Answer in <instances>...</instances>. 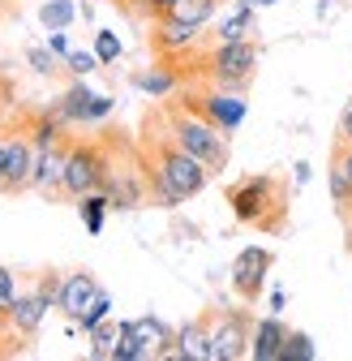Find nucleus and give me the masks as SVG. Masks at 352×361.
<instances>
[{"mask_svg":"<svg viewBox=\"0 0 352 361\" xmlns=\"http://www.w3.org/2000/svg\"><path fill=\"white\" fill-rule=\"evenodd\" d=\"M146 172H151V194L163 202V207H181L185 198H198L206 190V180L215 176L198 155H189L181 142L163 133V138H151L146 142Z\"/></svg>","mask_w":352,"mask_h":361,"instance_id":"obj_1","label":"nucleus"},{"mask_svg":"<svg viewBox=\"0 0 352 361\" xmlns=\"http://www.w3.org/2000/svg\"><path fill=\"white\" fill-rule=\"evenodd\" d=\"M168 133L189 155H198L210 172H224L228 168V133L219 129L215 121H206L189 99H185V108H168Z\"/></svg>","mask_w":352,"mask_h":361,"instance_id":"obj_2","label":"nucleus"},{"mask_svg":"<svg viewBox=\"0 0 352 361\" xmlns=\"http://www.w3.org/2000/svg\"><path fill=\"white\" fill-rule=\"evenodd\" d=\"M228 207L237 224H253V228L275 233L284 224V185L275 176H245L228 190Z\"/></svg>","mask_w":352,"mask_h":361,"instance_id":"obj_3","label":"nucleus"},{"mask_svg":"<svg viewBox=\"0 0 352 361\" xmlns=\"http://www.w3.org/2000/svg\"><path fill=\"white\" fill-rule=\"evenodd\" d=\"M112 172V155L103 142H73L65 155V176H61V194L82 198L91 190H103V180Z\"/></svg>","mask_w":352,"mask_h":361,"instance_id":"obj_4","label":"nucleus"},{"mask_svg":"<svg viewBox=\"0 0 352 361\" xmlns=\"http://www.w3.org/2000/svg\"><path fill=\"white\" fill-rule=\"evenodd\" d=\"M215 86H228V90H245L253 82L258 69V43L253 39H237V43H215V52L206 61Z\"/></svg>","mask_w":352,"mask_h":361,"instance_id":"obj_5","label":"nucleus"},{"mask_svg":"<svg viewBox=\"0 0 352 361\" xmlns=\"http://www.w3.org/2000/svg\"><path fill=\"white\" fill-rule=\"evenodd\" d=\"M210 319V361H241V357H249V331H253V323H249V314H241V310H228V314H206Z\"/></svg>","mask_w":352,"mask_h":361,"instance_id":"obj_6","label":"nucleus"},{"mask_svg":"<svg viewBox=\"0 0 352 361\" xmlns=\"http://www.w3.org/2000/svg\"><path fill=\"white\" fill-rule=\"evenodd\" d=\"M275 254L267 245H245L237 258H232V271H228V280H232V293L241 301H258L262 297V280H267V271H271Z\"/></svg>","mask_w":352,"mask_h":361,"instance_id":"obj_7","label":"nucleus"},{"mask_svg":"<svg viewBox=\"0 0 352 361\" xmlns=\"http://www.w3.org/2000/svg\"><path fill=\"white\" fill-rule=\"evenodd\" d=\"M112 108H116V99L112 95H95L82 78H73V86L56 99V112L65 116V125H95V121L112 116Z\"/></svg>","mask_w":352,"mask_h":361,"instance_id":"obj_8","label":"nucleus"},{"mask_svg":"<svg viewBox=\"0 0 352 361\" xmlns=\"http://www.w3.org/2000/svg\"><path fill=\"white\" fill-rule=\"evenodd\" d=\"M206 121H215L224 133H232V129H241V121H245V99H241V90H228V86H219V90H210V95H198V99H189Z\"/></svg>","mask_w":352,"mask_h":361,"instance_id":"obj_9","label":"nucleus"},{"mask_svg":"<svg viewBox=\"0 0 352 361\" xmlns=\"http://www.w3.org/2000/svg\"><path fill=\"white\" fill-rule=\"evenodd\" d=\"M198 39H202V26L181 22V18H155V30H151V43L159 56H181V52L198 48Z\"/></svg>","mask_w":352,"mask_h":361,"instance_id":"obj_10","label":"nucleus"},{"mask_svg":"<svg viewBox=\"0 0 352 361\" xmlns=\"http://www.w3.org/2000/svg\"><path fill=\"white\" fill-rule=\"evenodd\" d=\"M30 176H34V142L30 133H18L5 142V194L30 190Z\"/></svg>","mask_w":352,"mask_h":361,"instance_id":"obj_11","label":"nucleus"},{"mask_svg":"<svg viewBox=\"0 0 352 361\" xmlns=\"http://www.w3.org/2000/svg\"><path fill=\"white\" fill-rule=\"evenodd\" d=\"M5 319H9V331H13L18 340H30V336L43 327V319H48V301H43L34 288H30V293H18Z\"/></svg>","mask_w":352,"mask_h":361,"instance_id":"obj_12","label":"nucleus"},{"mask_svg":"<svg viewBox=\"0 0 352 361\" xmlns=\"http://www.w3.org/2000/svg\"><path fill=\"white\" fill-rule=\"evenodd\" d=\"M65 155H69V142L34 147V176H30V190L56 194V190H61V176H65Z\"/></svg>","mask_w":352,"mask_h":361,"instance_id":"obj_13","label":"nucleus"},{"mask_svg":"<svg viewBox=\"0 0 352 361\" xmlns=\"http://www.w3.org/2000/svg\"><path fill=\"white\" fill-rule=\"evenodd\" d=\"M99 297V280L91 276V271H73V276H65V284H61V314H65V319L69 323H77V314L86 310V305H91Z\"/></svg>","mask_w":352,"mask_h":361,"instance_id":"obj_14","label":"nucleus"},{"mask_svg":"<svg viewBox=\"0 0 352 361\" xmlns=\"http://www.w3.org/2000/svg\"><path fill=\"white\" fill-rule=\"evenodd\" d=\"M284 340H288V327L279 323V314H267V319H258L253 331H249V357L253 361H279Z\"/></svg>","mask_w":352,"mask_h":361,"instance_id":"obj_15","label":"nucleus"},{"mask_svg":"<svg viewBox=\"0 0 352 361\" xmlns=\"http://www.w3.org/2000/svg\"><path fill=\"white\" fill-rule=\"evenodd\" d=\"M168 357H181V361H210V319H202L176 327V344Z\"/></svg>","mask_w":352,"mask_h":361,"instance_id":"obj_16","label":"nucleus"},{"mask_svg":"<svg viewBox=\"0 0 352 361\" xmlns=\"http://www.w3.org/2000/svg\"><path fill=\"white\" fill-rule=\"evenodd\" d=\"M146 9L155 18H181V22H198L206 26L219 9V0H146Z\"/></svg>","mask_w":352,"mask_h":361,"instance_id":"obj_17","label":"nucleus"},{"mask_svg":"<svg viewBox=\"0 0 352 361\" xmlns=\"http://www.w3.org/2000/svg\"><path fill=\"white\" fill-rule=\"evenodd\" d=\"M134 331H138V340H142V348H146V361H151V357H168L172 344H176V331H172L163 319H155V314L134 319Z\"/></svg>","mask_w":352,"mask_h":361,"instance_id":"obj_18","label":"nucleus"},{"mask_svg":"<svg viewBox=\"0 0 352 361\" xmlns=\"http://www.w3.org/2000/svg\"><path fill=\"white\" fill-rule=\"evenodd\" d=\"M108 211H112V202H108L103 190H91V194L77 198V215H82V224H86V233H91V237L103 233V215H108Z\"/></svg>","mask_w":352,"mask_h":361,"instance_id":"obj_19","label":"nucleus"},{"mask_svg":"<svg viewBox=\"0 0 352 361\" xmlns=\"http://www.w3.org/2000/svg\"><path fill=\"white\" fill-rule=\"evenodd\" d=\"M237 39H253V9L237 5L228 18H219V43H237Z\"/></svg>","mask_w":352,"mask_h":361,"instance_id":"obj_20","label":"nucleus"},{"mask_svg":"<svg viewBox=\"0 0 352 361\" xmlns=\"http://www.w3.org/2000/svg\"><path fill=\"white\" fill-rule=\"evenodd\" d=\"M112 361H146V348L134 331V319L120 323V336H116V348H112Z\"/></svg>","mask_w":352,"mask_h":361,"instance_id":"obj_21","label":"nucleus"},{"mask_svg":"<svg viewBox=\"0 0 352 361\" xmlns=\"http://www.w3.org/2000/svg\"><path fill=\"white\" fill-rule=\"evenodd\" d=\"M91 336V357L95 361H112V348H116V336H120V323H112V319H103L99 327H91L86 331Z\"/></svg>","mask_w":352,"mask_h":361,"instance_id":"obj_22","label":"nucleus"},{"mask_svg":"<svg viewBox=\"0 0 352 361\" xmlns=\"http://www.w3.org/2000/svg\"><path fill=\"white\" fill-rule=\"evenodd\" d=\"M134 86L146 90V95H155V99H168L172 90H176V73L172 69H151V73H138Z\"/></svg>","mask_w":352,"mask_h":361,"instance_id":"obj_23","label":"nucleus"},{"mask_svg":"<svg viewBox=\"0 0 352 361\" xmlns=\"http://www.w3.org/2000/svg\"><path fill=\"white\" fill-rule=\"evenodd\" d=\"M327 185H331V198H335V207L344 211V215H352V176L331 159V172H327Z\"/></svg>","mask_w":352,"mask_h":361,"instance_id":"obj_24","label":"nucleus"},{"mask_svg":"<svg viewBox=\"0 0 352 361\" xmlns=\"http://www.w3.org/2000/svg\"><path fill=\"white\" fill-rule=\"evenodd\" d=\"M73 13H77L73 0H48V5L39 9V22L48 26V30H65V26L73 22Z\"/></svg>","mask_w":352,"mask_h":361,"instance_id":"obj_25","label":"nucleus"},{"mask_svg":"<svg viewBox=\"0 0 352 361\" xmlns=\"http://www.w3.org/2000/svg\"><path fill=\"white\" fill-rule=\"evenodd\" d=\"M314 357H318V348H314V340H310V336H305V331H288L279 361H314Z\"/></svg>","mask_w":352,"mask_h":361,"instance_id":"obj_26","label":"nucleus"},{"mask_svg":"<svg viewBox=\"0 0 352 361\" xmlns=\"http://www.w3.org/2000/svg\"><path fill=\"white\" fill-rule=\"evenodd\" d=\"M108 314H112V297L99 288V297H95L91 305H86V310L77 314V327H82V331H91V327H99V323L108 319Z\"/></svg>","mask_w":352,"mask_h":361,"instance_id":"obj_27","label":"nucleus"},{"mask_svg":"<svg viewBox=\"0 0 352 361\" xmlns=\"http://www.w3.org/2000/svg\"><path fill=\"white\" fill-rule=\"evenodd\" d=\"M26 61H30V69H34L39 78H52V73L65 65V61H61L52 48H26Z\"/></svg>","mask_w":352,"mask_h":361,"instance_id":"obj_28","label":"nucleus"},{"mask_svg":"<svg viewBox=\"0 0 352 361\" xmlns=\"http://www.w3.org/2000/svg\"><path fill=\"white\" fill-rule=\"evenodd\" d=\"M120 52H125V48H120V39H116L112 30H99V35H95V56H99V65H116Z\"/></svg>","mask_w":352,"mask_h":361,"instance_id":"obj_29","label":"nucleus"},{"mask_svg":"<svg viewBox=\"0 0 352 361\" xmlns=\"http://www.w3.org/2000/svg\"><path fill=\"white\" fill-rule=\"evenodd\" d=\"M95 69H99V56L95 52H77L73 48L65 56V73H73V78H86V73H95Z\"/></svg>","mask_w":352,"mask_h":361,"instance_id":"obj_30","label":"nucleus"},{"mask_svg":"<svg viewBox=\"0 0 352 361\" xmlns=\"http://www.w3.org/2000/svg\"><path fill=\"white\" fill-rule=\"evenodd\" d=\"M61 276H56V271H43V276H39V284H34V293L43 297V301H48V310H56L61 305Z\"/></svg>","mask_w":352,"mask_h":361,"instance_id":"obj_31","label":"nucleus"},{"mask_svg":"<svg viewBox=\"0 0 352 361\" xmlns=\"http://www.w3.org/2000/svg\"><path fill=\"white\" fill-rule=\"evenodd\" d=\"M13 297H18V276H13L9 267H0V310H5V314H9Z\"/></svg>","mask_w":352,"mask_h":361,"instance_id":"obj_32","label":"nucleus"},{"mask_svg":"<svg viewBox=\"0 0 352 361\" xmlns=\"http://www.w3.org/2000/svg\"><path fill=\"white\" fill-rule=\"evenodd\" d=\"M48 48H52V52H56L61 61H65V56L73 52V48H69V39H65V30H48Z\"/></svg>","mask_w":352,"mask_h":361,"instance_id":"obj_33","label":"nucleus"},{"mask_svg":"<svg viewBox=\"0 0 352 361\" xmlns=\"http://www.w3.org/2000/svg\"><path fill=\"white\" fill-rule=\"evenodd\" d=\"M339 142H352V99H348V108L339 116Z\"/></svg>","mask_w":352,"mask_h":361,"instance_id":"obj_34","label":"nucleus"},{"mask_svg":"<svg viewBox=\"0 0 352 361\" xmlns=\"http://www.w3.org/2000/svg\"><path fill=\"white\" fill-rule=\"evenodd\" d=\"M335 164L352 176V142H339V151H335Z\"/></svg>","mask_w":352,"mask_h":361,"instance_id":"obj_35","label":"nucleus"},{"mask_svg":"<svg viewBox=\"0 0 352 361\" xmlns=\"http://www.w3.org/2000/svg\"><path fill=\"white\" fill-rule=\"evenodd\" d=\"M284 305H288V297H284V288H275V293H271V314H279Z\"/></svg>","mask_w":352,"mask_h":361,"instance_id":"obj_36","label":"nucleus"},{"mask_svg":"<svg viewBox=\"0 0 352 361\" xmlns=\"http://www.w3.org/2000/svg\"><path fill=\"white\" fill-rule=\"evenodd\" d=\"M0 194H5V142H0Z\"/></svg>","mask_w":352,"mask_h":361,"instance_id":"obj_37","label":"nucleus"},{"mask_svg":"<svg viewBox=\"0 0 352 361\" xmlns=\"http://www.w3.org/2000/svg\"><path fill=\"white\" fill-rule=\"evenodd\" d=\"M237 5H249V9H262V5H275V0H237Z\"/></svg>","mask_w":352,"mask_h":361,"instance_id":"obj_38","label":"nucleus"},{"mask_svg":"<svg viewBox=\"0 0 352 361\" xmlns=\"http://www.w3.org/2000/svg\"><path fill=\"white\" fill-rule=\"evenodd\" d=\"M5 336H13V331H9V319H5V310H0V340H5Z\"/></svg>","mask_w":352,"mask_h":361,"instance_id":"obj_39","label":"nucleus"},{"mask_svg":"<svg viewBox=\"0 0 352 361\" xmlns=\"http://www.w3.org/2000/svg\"><path fill=\"white\" fill-rule=\"evenodd\" d=\"M348 250H352V215H348Z\"/></svg>","mask_w":352,"mask_h":361,"instance_id":"obj_40","label":"nucleus"}]
</instances>
